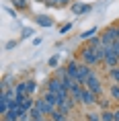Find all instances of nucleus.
I'll return each instance as SVG.
<instances>
[{"instance_id":"nucleus-1","label":"nucleus","mask_w":119,"mask_h":121,"mask_svg":"<svg viewBox=\"0 0 119 121\" xmlns=\"http://www.w3.org/2000/svg\"><path fill=\"white\" fill-rule=\"evenodd\" d=\"M101 39H103V47H111V45L119 39V27H109V29L101 35Z\"/></svg>"},{"instance_id":"nucleus-2","label":"nucleus","mask_w":119,"mask_h":121,"mask_svg":"<svg viewBox=\"0 0 119 121\" xmlns=\"http://www.w3.org/2000/svg\"><path fill=\"white\" fill-rule=\"evenodd\" d=\"M80 57H82V64H86V66L99 64V62H97V56H94V49H93V47H88V45L80 49Z\"/></svg>"},{"instance_id":"nucleus-3","label":"nucleus","mask_w":119,"mask_h":121,"mask_svg":"<svg viewBox=\"0 0 119 121\" xmlns=\"http://www.w3.org/2000/svg\"><path fill=\"white\" fill-rule=\"evenodd\" d=\"M35 109H39L45 117H51V115H53V111H56L57 107H53V105H51V103H47L45 99H37V101H35Z\"/></svg>"},{"instance_id":"nucleus-4","label":"nucleus","mask_w":119,"mask_h":121,"mask_svg":"<svg viewBox=\"0 0 119 121\" xmlns=\"http://www.w3.org/2000/svg\"><path fill=\"white\" fill-rule=\"evenodd\" d=\"M105 49H107V53H105V60H103V64H105L109 70H111V68H117V66H119V56L111 49V47H105Z\"/></svg>"},{"instance_id":"nucleus-5","label":"nucleus","mask_w":119,"mask_h":121,"mask_svg":"<svg viewBox=\"0 0 119 121\" xmlns=\"http://www.w3.org/2000/svg\"><path fill=\"white\" fill-rule=\"evenodd\" d=\"M90 74H93V68L86 64H80V68H78V78H76V82L80 84V86H84L86 84V80L90 78Z\"/></svg>"},{"instance_id":"nucleus-6","label":"nucleus","mask_w":119,"mask_h":121,"mask_svg":"<svg viewBox=\"0 0 119 121\" xmlns=\"http://www.w3.org/2000/svg\"><path fill=\"white\" fill-rule=\"evenodd\" d=\"M84 86H86L90 92H94V95H99L101 90H103V86H101V80H99V76H97L94 72L90 74V78L86 80V84H84Z\"/></svg>"},{"instance_id":"nucleus-7","label":"nucleus","mask_w":119,"mask_h":121,"mask_svg":"<svg viewBox=\"0 0 119 121\" xmlns=\"http://www.w3.org/2000/svg\"><path fill=\"white\" fill-rule=\"evenodd\" d=\"M47 90H49V92H56V95H60V92H64V84H62V80H57V78H53L51 76L49 80H47ZM70 92V90H68Z\"/></svg>"},{"instance_id":"nucleus-8","label":"nucleus","mask_w":119,"mask_h":121,"mask_svg":"<svg viewBox=\"0 0 119 121\" xmlns=\"http://www.w3.org/2000/svg\"><path fill=\"white\" fill-rule=\"evenodd\" d=\"M97 103V95L90 92L86 86H82V105H94Z\"/></svg>"},{"instance_id":"nucleus-9","label":"nucleus","mask_w":119,"mask_h":121,"mask_svg":"<svg viewBox=\"0 0 119 121\" xmlns=\"http://www.w3.org/2000/svg\"><path fill=\"white\" fill-rule=\"evenodd\" d=\"M78 68H80V64H78L76 60H70L68 66H66V70H68V76L72 78V80H76V78H78Z\"/></svg>"},{"instance_id":"nucleus-10","label":"nucleus","mask_w":119,"mask_h":121,"mask_svg":"<svg viewBox=\"0 0 119 121\" xmlns=\"http://www.w3.org/2000/svg\"><path fill=\"white\" fill-rule=\"evenodd\" d=\"M43 99H45V101H47V103H51L53 107H60V105H62V101H60V96H57L56 92H49V90H45Z\"/></svg>"},{"instance_id":"nucleus-11","label":"nucleus","mask_w":119,"mask_h":121,"mask_svg":"<svg viewBox=\"0 0 119 121\" xmlns=\"http://www.w3.org/2000/svg\"><path fill=\"white\" fill-rule=\"evenodd\" d=\"M70 96H72L76 103H82V86H80V84H78V86H74V88L70 90Z\"/></svg>"},{"instance_id":"nucleus-12","label":"nucleus","mask_w":119,"mask_h":121,"mask_svg":"<svg viewBox=\"0 0 119 121\" xmlns=\"http://www.w3.org/2000/svg\"><path fill=\"white\" fill-rule=\"evenodd\" d=\"M88 10H90L88 4H72V13L74 14H84V13H88Z\"/></svg>"},{"instance_id":"nucleus-13","label":"nucleus","mask_w":119,"mask_h":121,"mask_svg":"<svg viewBox=\"0 0 119 121\" xmlns=\"http://www.w3.org/2000/svg\"><path fill=\"white\" fill-rule=\"evenodd\" d=\"M37 25H41V27H51L53 25V19H49V17H45V14H41V17H37Z\"/></svg>"},{"instance_id":"nucleus-14","label":"nucleus","mask_w":119,"mask_h":121,"mask_svg":"<svg viewBox=\"0 0 119 121\" xmlns=\"http://www.w3.org/2000/svg\"><path fill=\"white\" fill-rule=\"evenodd\" d=\"M51 121H68V115L62 113L60 109H56V111H53V115H51Z\"/></svg>"},{"instance_id":"nucleus-15","label":"nucleus","mask_w":119,"mask_h":121,"mask_svg":"<svg viewBox=\"0 0 119 121\" xmlns=\"http://www.w3.org/2000/svg\"><path fill=\"white\" fill-rule=\"evenodd\" d=\"M53 78H57V80L68 78V70H66V66H62V68H56V74H53Z\"/></svg>"},{"instance_id":"nucleus-16","label":"nucleus","mask_w":119,"mask_h":121,"mask_svg":"<svg viewBox=\"0 0 119 121\" xmlns=\"http://www.w3.org/2000/svg\"><path fill=\"white\" fill-rule=\"evenodd\" d=\"M25 86H27V96H31L35 92V88H37V82L35 80H25Z\"/></svg>"},{"instance_id":"nucleus-17","label":"nucleus","mask_w":119,"mask_h":121,"mask_svg":"<svg viewBox=\"0 0 119 121\" xmlns=\"http://www.w3.org/2000/svg\"><path fill=\"white\" fill-rule=\"evenodd\" d=\"M101 119L103 121H115V111H103L101 113Z\"/></svg>"},{"instance_id":"nucleus-18","label":"nucleus","mask_w":119,"mask_h":121,"mask_svg":"<svg viewBox=\"0 0 119 121\" xmlns=\"http://www.w3.org/2000/svg\"><path fill=\"white\" fill-rule=\"evenodd\" d=\"M109 76H111V80L115 84H119V66L117 68H111V70H109Z\"/></svg>"},{"instance_id":"nucleus-19","label":"nucleus","mask_w":119,"mask_h":121,"mask_svg":"<svg viewBox=\"0 0 119 121\" xmlns=\"http://www.w3.org/2000/svg\"><path fill=\"white\" fill-rule=\"evenodd\" d=\"M70 0H45L47 6H60V4H68Z\"/></svg>"},{"instance_id":"nucleus-20","label":"nucleus","mask_w":119,"mask_h":121,"mask_svg":"<svg viewBox=\"0 0 119 121\" xmlns=\"http://www.w3.org/2000/svg\"><path fill=\"white\" fill-rule=\"evenodd\" d=\"M97 33V27H93V29H88V31H84L80 35V39H93V35Z\"/></svg>"},{"instance_id":"nucleus-21","label":"nucleus","mask_w":119,"mask_h":121,"mask_svg":"<svg viewBox=\"0 0 119 121\" xmlns=\"http://www.w3.org/2000/svg\"><path fill=\"white\" fill-rule=\"evenodd\" d=\"M111 96L115 101H119V84H111Z\"/></svg>"},{"instance_id":"nucleus-22","label":"nucleus","mask_w":119,"mask_h":121,"mask_svg":"<svg viewBox=\"0 0 119 121\" xmlns=\"http://www.w3.org/2000/svg\"><path fill=\"white\" fill-rule=\"evenodd\" d=\"M86 117H88V121H103L101 119V113H88Z\"/></svg>"},{"instance_id":"nucleus-23","label":"nucleus","mask_w":119,"mask_h":121,"mask_svg":"<svg viewBox=\"0 0 119 121\" xmlns=\"http://www.w3.org/2000/svg\"><path fill=\"white\" fill-rule=\"evenodd\" d=\"M13 4L17 8H27V2H25V0H13Z\"/></svg>"},{"instance_id":"nucleus-24","label":"nucleus","mask_w":119,"mask_h":121,"mask_svg":"<svg viewBox=\"0 0 119 121\" xmlns=\"http://www.w3.org/2000/svg\"><path fill=\"white\" fill-rule=\"evenodd\" d=\"M57 64H60V57H57V56H53V57H49V68H56Z\"/></svg>"},{"instance_id":"nucleus-25","label":"nucleus","mask_w":119,"mask_h":121,"mask_svg":"<svg viewBox=\"0 0 119 121\" xmlns=\"http://www.w3.org/2000/svg\"><path fill=\"white\" fill-rule=\"evenodd\" d=\"M70 29H72V25H70V23H68V25H64L62 29H60V33H62V35H64V33H68Z\"/></svg>"},{"instance_id":"nucleus-26","label":"nucleus","mask_w":119,"mask_h":121,"mask_svg":"<svg viewBox=\"0 0 119 121\" xmlns=\"http://www.w3.org/2000/svg\"><path fill=\"white\" fill-rule=\"evenodd\" d=\"M101 103V107L105 109V111H109V101H105V99H103V101H99Z\"/></svg>"},{"instance_id":"nucleus-27","label":"nucleus","mask_w":119,"mask_h":121,"mask_svg":"<svg viewBox=\"0 0 119 121\" xmlns=\"http://www.w3.org/2000/svg\"><path fill=\"white\" fill-rule=\"evenodd\" d=\"M115 121H119V109L115 111Z\"/></svg>"},{"instance_id":"nucleus-28","label":"nucleus","mask_w":119,"mask_h":121,"mask_svg":"<svg viewBox=\"0 0 119 121\" xmlns=\"http://www.w3.org/2000/svg\"><path fill=\"white\" fill-rule=\"evenodd\" d=\"M35 2H41V4H45V0H35Z\"/></svg>"},{"instance_id":"nucleus-29","label":"nucleus","mask_w":119,"mask_h":121,"mask_svg":"<svg viewBox=\"0 0 119 121\" xmlns=\"http://www.w3.org/2000/svg\"><path fill=\"white\" fill-rule=\"evenodd\" d=\"M25 2H29V0H25Z\"/></svg>"}]
</instances>
